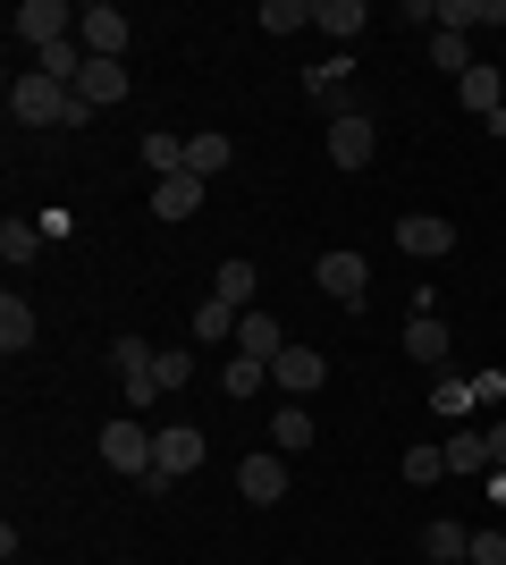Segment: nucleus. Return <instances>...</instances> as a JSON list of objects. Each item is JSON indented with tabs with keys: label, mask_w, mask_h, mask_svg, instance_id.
Instances as JSON below:
<instances>
[{
	"label": "nucleus",
	"mask_w": 506,
	"mask_h": 565,
	"mask_svg": "<svg viewBox=\"0 0 506 565\" xmlns=\"http://www.w3.org/2000/svg\"><path fill=\"white\" fill-rule=\"evenodd\" d=\"M76 43H85V60H119V51L136 43V18H127L119 0H85V18H76Z\"/></svg>",
	"instance_id": "f257e3e1"
},
{
	"label": "nucleus",
	"mask_w": 506,
	"mask_h": 565,
	"mask_svg": "<svg viewBox=\"0 0 506 565\" xmlns=\"http://www.w3.org/2000/svg\"><path fill=\"white\" fill-rule=\"evenodd\" d=\"M9 118H18V127H60V118H68V85H51V76L25 68L18 85H9Z\"/></svg>",
	"instance_id": "f03ea898"
},
{
	"label": "nucleus",
	"mask_w": 506,
	"mask_h": 565,
	"mask_svg": "<svg viewBox=\"0 0 506 565\" xmlns=\"http://www.w3.org/2000/svg\"><path fill=\"white\" fill-rule=\"evenodd\" d=\"M101 465L110 472H136V481H152V430L127 414V423H110L101 430Z\"/></svg>",
	"instance_id": "7ed1b4c3"
},
{
	"label": "nucleus",
	"mask_w": 506,
	"mask_h": 565,
	"mask_svg": "<svg viewBox=\"0 0 506 565\" xmlns=\"http://www.w3.org/2000/svg\"><path fill=\"white\" fill-rule=\"evenodd\" d=\"M313 279H321V296H330V305L363 312V287H372V262H363V254H321V262H313Z\"/></svg>",
	"instance_id": "20e7f679"
},
{
	"label": "nucleus",
	"mask_w": 506,
	"mask_h": 565,
	"mask_svg": "<svg viewBox=\"0 0 506 565\" xmlns=\"http://www.w3.org/2000/svg\"><path fill=\"white\" fill-rule=\"evenodd\" d=\"M9 25H18L34 51H51V43H68V34H76V9H68V0H18V18H9Z\"/></svg>",
	"instance_id": "39448f33"
},
{
	"label": "nucleus",
	"mask_w": 506,
	"mask_h": 565,
	"mask_svg": "<svg viewBox=\"0 0 506 565\" xmlns=\"http://www.w3.org/2000/svg\"><path fill=\"white\" fill-rule=\"evenodd\" d=\"M194 465H203V430H194V423L152 430V472H161V481H186Z\"/></svg>",
	"instance_id": "423d86ee"
},
{
	"label": "nucleus",
	"mask_w": 506,
	"mask_h": 565,
	"mask_svg": "<svg viewBox=\"0 0 506 565\" xmlns=\"http://www.w3.org/2000/svg\"><path fill=\"white\" fill-rule=\"evenodd\" d=\"M237 498H254V507H279V498H288V456H279V448L245 456V465H237Z\"/></svg>",
	"instance_id": "0eeeda50"
},
{
	"label": "nucleus",
	"mask_w": 506,
	"mask_h": 565,
	"mask_svg": "<svg viewBox=\"0 0 506 565\" xmlns=\"http://www.w3.org/2000/svg\"><path fill=\"white\" fill-rule=\"evenodd\" d=\"M372 152H380V136H372V118H363V110L330 118V161L337 169H372Z\"/></svg>",
	"instance_id": "6e6552de"
},
{
	"label": "nucleus",
	"mask_w": 506,
	"mask_h": 565,
	"mask_svg": "<svg viewBox=\"0 0 506 565\" xmlns=\"http://www.w3.org/2000/svg\"><path fill=\"white\" fill-rule=\"evenodd\" d=\"M270 380H279L288 397H313L321 380H330V354H321V347H288L279 363H270Z\"/></svg>",
	"instance_id": "1a4fd4ad"
},
{
	"label": "nucleus",
	"mask_w": 506,
	"mask_h": 565,
	"mask_svg": "<svg viewBox=\"0 0 506 565\" xmlns=\"http://www.w3.org/2000/svg\"><path fill=\"white\" fill-rule=\"evenodd\" d=\"M448 245H456V228H448L439 212H413V220H397V254H413V262H439Z\"/></svg>",
	"instance_id": "9d476101"
},
{
	"label": "nucleus",
	"mask_w": 506,
	"mask_h": 565,
	"mask_svg": "<svg viewBox=\"0 0 506 565\" xmlns=\"http://www.w3.org/2000/svg\"><path fill=\"white\" fill-rule=\"evenodd\" d=\"M203 212V178L177 169V178H152V220H194Z\"/></svg>",
	"instance_id": "9b49d317"
},
{
	"label": "nucleus",
	"mask_w": 506,
	"mask_h": 565,
	"mask_svg": "<svg viewBox=\"0 0 506 565\" xmlns=\"http://www.w3.org/2000/svg\"><path fill=\"white\" fill-rule=\"evenodd\" d=\"M76 94L94 102V110H110V102H127V60H85V76H76Z\"/></svg>",
	"instance_id": "f8f14e48"
},
{
	"label": "nucleus",
	"mask_w": 506,
	"mask_h": 565,
	"mask_svg": "<svg viewBox=\"0 0 506 565\" xmlns=\"http://www.w3.org/2000/svg\"><path fill=\"white\" fill-rule=\"evenodd\" d=\"M406 354H413V363H448V354H456L448 321H439V312H413V321H406Z\"/></svg>",
	"instance_id": "ddd939ff"
},
{
	"label": "nucleus",
	"mask_w": 506,
	"mask_h": 565,
	"mask_svg": "<svg viewBox=\"0 0 506 565\" xmlns=\"http://www.w3.org/2000/svg\"><path fill=\"white\" fill-rule=\"evenodd\" d=\"M473 25H506V0H439V34H473Z\"/></svg>",
	"instance_id": "4468645a"
},
{
	"label": "nucleus",
	"mask_w": 506,
	"mask_h": 565,
	"mask_svg": "<svg viewBox=\"0 0 506 565\" xmlns=\"http://www.w3.org/2000/svg\"><path fill=\"white\" fill-rule=\"evenodd\" d=\"M237 354H254V363H279V354H288V330H279L270 312H245V330H237Z\"/></svg>",
	"instance_id": "2eb2a0df"
},
{
	"label": "nucleus",
	"mask_w": 506,
	"mask_h": 565,
	"mask_svg": "<svg viewBox=\"0 0 506 565\" xmlns=\"http://www.w3.org/2000/svg\"><path fill=\"white\" fill-rule=\"evenodd\" d=\"M422 557H431V565H464V557H473V532H464V523H448V515L422 523Z\"/></svg>",
	"instance_id": "dca6fc26"
},
{
	"label": "nucleus",
	"mask_w": 506,
	"mask_h": 565,
	"mask_svg": "<svg viewBox=\"0 0 506 565\" xmlns=\"http://www.w3.org/2000/svg\"><path fill=\"white\" fill-rule=\"evenodd\" d=\"M313 439H321L313 414H304V405H279V423H270V448H279V456H304Z\"/></svg>",
	"instance_id": "f3484780"
},
{
	"label": "nucleus",
	"mask_w": 506,
	"mask_h": 565,
	"mask_svg": "<svg viewBox=\"0 0 506 565\" xmlns=\"http://www.w3.org/2000/svg\"><path fill=\"white\" fill-rule=\"evenodd\" d=\"M313 25L337 34V43H355L363 25H372V9H363V0H313Z\"/></svg>",
	"instance_id": "a211bd4d"
},
{
	"label": "nucleus",
	"mask_w": 506,
	"mask_h": 565,
	"mask_svg": "<svg viewBox=\"0 0 506 565\" xmlns=\"http://www.w3.org/2000/svg\"><path fill=\"white\" fill-rule=\"evenodd\" d=\"M34 76H51V85H68V94H76V76H85V43H76V34H68V43L34 51Z\"/></svg>",
	"instance_id": "6ab92c4d"
},
{
	"label": "nucleus",
	"mask_w": 506,
	"mask_h": 565,
	"mask_svg": "<svg viewBox=\"0 0 506 565\" xmlns=\"http://www.w3.org/2000/svg\"><path fill=\"white\" fill-rule=\"evenodd\" d=\"M346 76H355V68H346V60H321V68L304 76V94H313V102H321V110H330V118H346Z\"/></svg>",
	"instance_id": "aec40b11"
},
{
	"label": "nucleus",
	"mask_w": 506,
	"mask_h": 565,
	"mask_svg": "<svg viewBox=\"0 0 506 565\" xmlns=\"http://www.w3.org/2000/svg\"><path fill=\"white\" fill-rule=\"evenodd\" d=\"M34 254H43V220H0V262H9V270H25Z\"/></svg>",
	"instance_id": "412c9836"
},
{
	"label": "nucleus",
	"mask_w": 506,
	"mask_h": 565,
	"mask_svg": "<svg viewBox=\"0 0 506 565\" xmlns=\"http://www.w3.org/2000/svg\"><path fill=\"white\" fill-rule=\"evenodd\" d=\"M34 330H43V321H34V305H25V296H0V347L25 354V347H34Z\"/></svg>",
	"instance_id": "4be33fe9"
},
{
	"label": "nucleus",
	"mask_w": 506,
	"mask_h": 565,
	"mask_svg": "<svg viewBox=\"0 0 506 565\" xmlns=\"http://www.w3.org/2000/svg\"><path fill=\"white\" fill-rule=\"evenodd\" d=\"M237 330H245L237 305H219V296H203V305H194V338H203V347H219V338H237Z\"/></svg>",
	"instance_id": "5701e85b"
},
{
	"label": "nucleus",
	"mask_w": 506,
	"mask_h": 565,
	"mask_svg": "<svg viewBox=\"0 0 506 565\" xmlns=\"http://www.w3.org/2000/svg\"><path fill=\"white\" fill-rule=\"evenodd\" d=\"M228 161H237V143L219 136V127H212V136H186V169H194V178H219Z\"/></svg>",
	"instance_id": "b1692460"
},
{
	"label": "nucleus",
	"mask_w": 506,
	"mask_h": 565,
	"mask_svg": "<svg viewBox=\"0 0 506 565\" xmlns=\"http://www.w3.org/2000/svg\"><path fill=\"white\" fill-rule=\"evenodd\" d=\"M498 94H506V85H498V68H482V60H473V68H464V85H456V102H464V110H498Z\"/></svg>",
	"instance_id": "393cba45"
},
{
	"label": "nucleus",
	"mask_w": 506,
	"mask_h": 565,
	"mask_svg": "<svg viewBox=\"0 0 506 565\" xmlns=\"http://www.w3.org/2000/svg\"><path fill=\"white\" fill-rule=\"evenodd\" d=\"M439 448H448V472H489V430H456Z\"/></svg>",
	"instance_id": "a878e982"
},
{
	"label": "nucleus",
	"mask_w": 506,
	"mask_h": 565,
	"mask_svg": "<svg viewBox=\"0 0 506 565\" xmlns=\"http://www.w3.org/2000/svg\"><path fill=\"white\" fill-rule=\"evenodd\" d=\"M254 25H270V34H304V25H313V0H262Z\"/></svg>",
	"instance_id": "bb28decb"
},
{
	"label": "nucleus",
	"mask_w": 506,
	"mask_h": 565,
	"mask_svg": "<svg viewBox=\"0 0 506 565\" xmlns=\"http://www.w3.org/2000/svg\"><path fill=\"white\" fill-rule=\"evenodd\" d=\"M262 380H270V363H254V354H228V363H219V388H228V397H254Z\"/></svg>",
	"instance_id": "cd10ccee"
},
{
	"label": "nucleus",
	"mask_w": 506,
	"mask_h": 565,
	"mask_svg": "<svg viewBox=\"0 0 506 565\" xmlns=\"http://www.w3.org/2000/svg\"><path fill=\"white\" fill-rule=\"evenodd\" d=\"M431 60H439V76H456V85H464V68H473V34H431Z\"/></svg>",
	"instance_id": "c85d7f7f"
},
{
	"label": "nucleus",
	"mask_w": 506,
	"mask_h": 565,
	"mask_svg": "<svg viewBox=\"0 0 506 565\" xmlns=\"http://www.w3.org/2000/svg\"><path fill=\"white\" fill-rule=\"evenodd\" d=\"M212 296L245 312V296H254V262H245V254H237V262H219V287H212Z\"/></svg>",
	"instance_id": "c756f323"
},
{
	"label": "nucleus",
	"mask_w": 506,
	"mask_h": 565,
	"mask_svg": "<svg viewBox=\"0 0 506 565\" xmlns=\"http://www.w3.org/2000/svg\"><path fill=\"white\" fill-rule=\"evenodd\" d=\"M406 481H413V490L448 481V448H406Z\"/></svg>",
	"instance_id": "7c9ffc66"
},
{
	"label": "nucleus",
	"mask_w": 506,
	"mask_h": 565,
	"mask_svg": "<svg viewBox=\"0 0 506 565\" xmlns=\"http://www.w3.org/2000/svg\"><path fill=\"white\" fill-rule=\"evenodd\" d=\"M152 380H161V388H186V380H194V354H186V347L152 354Z\"/></svg>",
	"instance_id": "2f4dec72"
},
{
	"label": "nucleus",
	"mask_w": 506,
	"mask_h": 565,
	"mask_svg": "<svg viewBox=\"0 0 506 565\" xmlns=\"http://www.w3.org/2000/svg\"><path fill=\"white\" fill-rule=\"evenodd\" d=\"M431 405H439V414H464V405H473V380L439 372V380H431Z\"/></svg>",
	"instance_id": "473e14b6"
},
{
	"label": "nucleus",
	"mask_w": 506,
	"mask_h": 565,
	"mask_svg": "<svg viewBox=\"0 0 506 565\" xmlns=\"http://www.w3.org/2000/svg\"><path fill=\"white\" fill-rule=\"evenodd\" d=\"M464 565H506V532H498V523L473 532V557H464Z\"/></svg>",
	"instance_id": "72a5a7b5"
},
{
	"label": "nucleus",
	"mask_w": 506,
	"mask_h": 565,
	"mask_svg": "<svg viewBox=\"0 0 506 565\" xmlns=\"http://www.w3.org/2000/svg\"><path fill=\"white\" fill-rule=\"evenodd\" d=\"M110 363H119V380H127V372H144V363H152V347H144V338H119V347H110Z\"/></svg>",
	"instance_id": "f704fd0d"
},
{
	"label": "nucleus",
	"mask_w": 506,
	"mask_h": 565,
	"mask_svg": "<svg viewBox=\"0 0 506 565\" xmlns=\"http://www.w3.org/2000/svg\"><path fill=\"white\" fill-rule=\"evenodd\" d=\"M152 397H161V380H152V363H144V372H127V405H152Z\"/></svg>",
	"instance_id": "c9c22d12"
},
{
	"label": "nucleus",
	"mask_w": 506,
	"mask_h": 565,
	"mask_svg": "<svg viewBox=\"0 0 506 565\" xmlns=\"http://www.w3.org/2000/svg\"><path fill=\"white\" fill-rule=\"evenodd\" d=\"M489 472H506V423H489Z\"/></svg>",
	"instance_id": "e433bc0d"
}]
</instances>
